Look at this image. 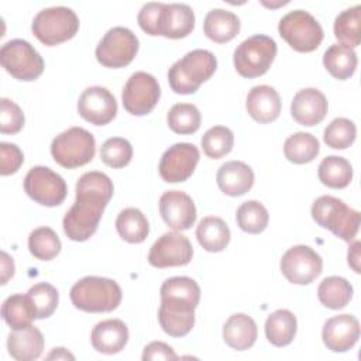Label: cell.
<instances>
[{
    "label": "cell",
    "instance_id": "6da1fadb",
    "mask_svg": "<svg viewBox=\"0 0 361 361\" xmlns=\"http://www.w3.org/2000/svg\"><path fill=\"white\" fill-rule=\"evenodd\" d=\"M111 179L99 171L83 173L76 183V200L63 216V231L72 241H86L97 230L104 207L111 199Z\"/></svg>",
    "mask_w": 361,
    "mask_h": 361
},
{
    "label": "cell",
    "instance_id": "7a4b0ae2",
    "mask_svg": "<svg viewBox=\"0 0 361 361\" xmlns=\"http://www.w3.org/2000/svg\"><path fill=\"white\" fill-rule=\"evenodd\" d=\"M216 68L217 59L210 51L193 49L169 68V86L178 94H192L212 78Z\"/></svg>",
    "mask_w": 361,
    "mask_h": 361
},
{
    "label": "cell",
    "instance_id": "3957f363",
    "mask_svg": "<svg viewBox=\"0 0 361 361\" xmlns=\"http://www.w3.org/2000/svg\"><path fill=\"white\" fill-rule=\"evenodd\" d=\"M71 300L79 310L104 313L116 310L121 302V289L110 278L85 276L71 288Z\"/></svg>",
    "mask_w": 361,
    "mask_h": 361
},
{
    "label": "cell",
    "instance_id": "277c9868",
    "mask_svg": "<svg viewBox=\"0 0 361 361\" xmlns=\"http://www.w3.org/2000/svg\"><path fill=\"white\" fill-rule=\"evenodd\" d=\"M312 217L336 237L350 243L360 228V213L334 196H320L312 204Z\"/></svg>",
    "mask_w": 361,
    "mask_h": 361
},
{
    "label": "cell",
    "instance_id": "5b68a950",
    "mask_svg": "<svg viewBox=\"0 0 361 361\" xmlns=\"http://www.w3.org/2000/svg\"><path fill=\"white\" fill-rule=\"evenodd\" d=\"M96 152L92 133L82 127H71L56 135L51 144L52 158L62 168L73 169L89 164Z\"/></svg>",
    "mask_w": 361,
    "mask_h": 361
},
{
    "label": "cell",
    "instance_id": "8992f818",
    "mask_svg": "<svg viewBox=\"0 0 361 361\" xmlns=\"http://www.w3.org/2000/svg\"><path fill=\"white\" fill-rule=\"evenodd\" d=\"M276 56V42L262 34L244 39L234 51V68L243 78L262 76L271 68Z\"/></svg>",
    "mask_w": 361,
    "mask_h": 361
},
{
    "label": "cell",
    "instance_id": "52a82bcc",
    "mask_svg": "<svg viewBox=\"0 0 361 361\" xmlns=\"http://www.w3.org/2000/svg\"><path fill=\"white\" fill-rule=\"evenodd\" d=\"M31 30L38 41L54 47L75 37L79 30V18L69 7H49L34 17Z\"/></svg>",
    "mask_w": 361,
    "mask_h": 361
},
{
    "label": "cell",
    "instance_id": "ba28073f",
    "mask_svg": "<svg viewBox=\"0 0 361 361\" xmlns=\"http://www.w3.org/2000/svg\"><path fill=\"white\" fill-rule=\"evenodd\" d=\"M279 35L298 52H312L323 41V28L319 21L305 10L285 14L278 24Z\"/></svg>",
    "mask_w": 361,
    "mask_h": 361
},
{
    "label": "cell",
    "instance_id": "9c48e42d",
    "mask_svg": "<svg viewBox=\"0 0 361 361\" xmlns=\"http://www.w3.org/2000/svg\"><path fill=\"white\" fill-rule=\"evenodd\" d=\"M1 66L16 79L30 82L44 72V59L25 39H11L0 48Z\"/></svg>",
    "mask_w": 361,
    "mask_h": 361
},
{
    "label": "cell",
    "instance_id": "30bf717a",
    "mask_svg": "<svg viewBox=\"0 0 361 361\" xmlns=\"http://www.w3.org/2000/svg\"><path fill=\"white\" fill-rule=\"evenodd\" d=\"M138 38L126 27L110 28L96 47V59L106 68H124L138 52Z\"/></svg>",
    "mask_w": 361,
    "mask_h": 361
},
{
    "label": "cell",
    "instance_id": "8fae6325",
    "mask_svg": "<svg viewBox=\"0 0 361 361\" xmlns=\"http://www.w3.org/2000/svg\"><path fill=\"white\" fill-rule=\"evenodd\" d=\"M25 193L37 203L48 207L59 206L66 197V182L48 166H32L24 178Z\"/></svg>",
    "mask_w": 361,
    "mask_h": 361
},
{
    "label": "cell",
    "instance_id": "7c38bea8",
    "mask_svg": "<svg viewBox=\"0 0 361 361\" xmlns=\"http://www.w3.org/2000/svg\"><path fill=\"white\" fill-rule=\"evenodd\" d=\"M161 97L158 80L147 72L133 73L123 87L124 109L133 116H145L152 111Z\"/></svg>",
    "mask_w": 361,
    "mask_h": 361
},
{
    "label": "cell",
    "instance_id": "4fadbf2b",
    "mask_svg": "<svg viewBox=\"0 0 361 361\" xmlns=\"http://www.w3.org/2000/svg\"><path fill=\"white\" fill-rule=\"evenodd\" d=\"M323 269L322 257L307 245L290 247L281 258L282 275L296 285L313 282Z\"/></svg>",
    "mask_w": 361,
    "mask_h": 361
},
{
    "label": "cell",
    "instance_id": "5bb4252c",
    "mask_svg": "<svg viewBox=\"0 0 361 361\" xmlns=\"http://www.w3.org/2000/svg\"><path fill=\"white\" fill-rule=\"evenodd\" d=\"M193 247L189 238L178 231L162 234L151 247L148 262L155 268L183 267L192 261Z\"/></svg>",
    "mask_w": 361,
    "mask_h": 361
},
{
    "label": "cell",
    "instance_id": "9a60e30c",
    "mask_svg": "<svg viewBox=\"0 0 361 361\" xmlns=\"http://www.w3.org/2000/svg\"><path fill=\"white\" fill-rule=\"evenodd\" d=\"M200 154L190 142H178L169 147L161 157L159 175L168 183L185 182L189 179L199 162Z\"/></svg>",
    "mask_w": 361,
    "mask_h": 361
},
{
    "label": "cell",
    "instance_id": "2e32d148",
    "mask_svg": "<svg viewBox=\"0 0 361 361\" xmlns=\"http://www.w3.org/2000/svg\"><path fill=\"white\" fill-rule=\"evenodd\" d=\"M78 113L90 124L106 126L117 114L116 97L106 87L90 86L79 96Z\"/></svg>",
    "mask_w": 361,
    "mask_h": 361
},
{
    "label": "cell",
    "instance_id": "e0dca14e",
    "mask_svg": "<svg viewBox=\"0 0 361 361\" xmlns=\"http://www.w3.org/2000/svg\"><path fill=\"white\" fill-rule=\"evenodd\" d=\"M196 307V305L180 298H161V306L158 310L161 329L171 337L186 336L195 324Z\"/></svg>",
    "mask_w": 361,
    "mask_h": 361
},
{
    "label": "cell",
    "instance_id": "ac0fdd59",
    "mask_svg": "<svg viewBox=\"0 0 361 361\" xmlns=\"http://www.w3.org/2000/svg\"><path fill=\"white\" fill-rule=\"evenodd\" d=\"M159 214L175 231L189 230L196 221V207L192 197L180 190H168L159 197Z\"/></svg>",
    "mask_w": 361,
    "mask_h": 361
},
{
    "label": "cell",
    "instance_id": "d6986e66",
    "mask_svg": "<svg viewBox=\"0 0 361 361\" xmlns=\"http://www.w3.org/2000/svg\"><path fill=\"white\" fill-rule=\"evenodd\" d=\"M322 338L324 345L334 353L351 350L360 338V322L353 314H337L326 320Z\"/></svg>",
    "mask_w": 361,
    "mask_h": 361
},
{
    "label": "cell",
    "instance_id": "ffe728a7",
    "mask_svg": "<svg viewBox=\"0 0 361 361\" xmlns=\"http://www.w3.org/2000/svg\"><path fill=\"white\" fill-rule=\"evenodd\" d=\"M329 110L326 96L314 87L299 90L290 103V114L293 120L306 127H312L323 121Z\"/></svg>",
    "mask_w": 361,
    "mask_h": 361
},
{
    "label": "cell",
    "instance_id": "44dd1931",
    "mask_svg": "<svg viewBox=\"0 0 361 361\" xmlns=\"http://www.w3.org/2000/svg\"><path fill=\"white\" fill-rule=\"evenodd\" d=\"M245 107L251 118L261 124H268L279 117L282 102L272 86L258 85L248 92Z\"/></svg>",
    "mask_w": 361,
    "mask_h": 361
},
{
    "label": "cell",
    "instance_id": "7402d4cb",
    "mask_svg": "<svg viewBox=\"0 0 361 361\" xmlns=\"http://www.w3.org/2000/svg\"><path fill=\"white\" fill-rule=\"evenodd\" d=\"M90 341L97 353L113 355L126 347L128 341V329L120 319H107L93 327Z\"/></svg>",
    "mask_w": 361,
    "mask_h": 361
},
{
    "label": "cell",
    "instance_id": "603a6c76",
    "mask_svg": "<svg viewBox=\"0 0 361 361\" xmlns=\"http://www.w3.org/2000/svg\"><path fill=\"white\" fill-rule=\"evenodd\" d=\"M216 180L224 195L243 196L254 185V172L241 161H228L219 168Z\"/></svg>",
    "mask_w": 361,
    "mask_h": 361
},
{
    "label": "cell",
    "instance_id": "cb8c5ba5",
    "mask_svg": "<svg viewBox=\"0 0 361 361\" xmlns=\"http://www.w3.org/2000/svg\"><path fill=\"white\" fill-rule=\"evenodd\" d=\"M7 350L17 361L37 360L44 350L42 333L32 324L13 330L7 337Z\"/></svg>",
    "mask_w": 361,
    "mask_h": 361
},
{
    "label": "cell",
    "instance_id": "d4e9b609",
    "mask_svg": "<svg viewBox=\"0 0 361 361\" xmlns=\"http://www.w3.org/2000/svg\"><path fill=\"white\" fill-rule=\"evenodd\" d=\"M258 336L257 323L245 313L231 314L223 326L224 343L237 351L248 350L254 345Z\"/></svg>",
    "mask_w": 361,
    "mask_h": 361
},
{
    "label": "cell",
    "instance_id": "484cf974",
    "mask_svg": "<svg viewBox=\"0 0 361 361\" xmlns=\"http://www.w3.org/2000/svg\"><path fill=\"white\" fill-rule=\"evenodd\" d=\"M195 28V14L188 4H164L161 35L165 38H185Z\"/></svg>",
    "mask_w": 361,
    "mask_h": 361
},
{
    "label": "cell",
    "instance_id": "4316f807",
    "mask_svg": "<svg viewBox=\"0 0 361 361\" xmlns=\"http://www.w3.org/2000/svg\"><path fill=\"white\" fill-rule=\"evenodd\" d=\"M203 30L209 39L224 44L235 38L240 32V18L231 11L213 8L204 17Z\"/></svg>",
    "mask_w": 361,
    "mask_h": 361
},
{
    "label": "cell",
    "instance_id": "83f0119b",
    "mask_svg": "<svg viewBox=\"0 0 361 361\" xmlns=\"http://www.w3.org/2000/svg\"><path fill=\"white\" fill-rule=\"evenodd\" d=\"M296 317L288 309H278L272 312L265 322V336L275 347H285L290 344L296 336Z\"/></svg>",
    "mask_w": 361,
    "mask_h": 361
},
{
    "label": "cell",
    "instance_id": "f1b7e54d",
    "mask_svg": "<svg viewBox=\"0 0 361 361\" xmlns=\"http://www.w3.org/2000/svg\"><path fill=\"white\" fill-rule=\"evenodd\" d=\"M196 238L203 250L219 252L230 243V228L220 217L207 216L199 221L196 227Z\"/></svg>",
    "mask_w": 361,
    "mask_h": 361
},
{
    "label": "cell",
    "instance_id": "f546056e",
    "mask_svg": "<svg viewBox=\"0 0 361 361\" xmlns=\"http://www.w3.org/2000/svg\"><path fill=\"white\" fill-rule=\"evenodd\" d=\"M1 316L13 330H18L30 326L37 319V312L28 293H14L3 302Z\"/></svg>",
    "mask_w": 361,
    "mask_h": 361
},
{
    "label": "cell",
    "instance_id": "4dcf8cb0",
    "mask_svg": "<svg viewBox=\"0 0 361 361\" xmlns=\"http://www.w3.org/2000/svg\"><path fill=\"white\" fill-rule=\"evenodd\" d=\"M116 228L124 241L130 244H140L148 237L149 223L141 210L127 207L118 213L116 219Z\"/></svg>",
    "mask_w": 361,
    "mask_h": 361
},
{
    "label": "cell",
    "instance_id": "1f68e13d",
    "mask_svg": "<svg viewBox=\"0 0 361 361\" xmlns=\"http://www.w3.org/2000/svg\"><path fill=\"white\" fill-rule=\"evenodd\" d=\"M357 63L358 59L355 51L340 44L329 47L323 55L324 68L333 78L338 80H345L351 78L355 72Z\"/></svg>",
    "mask_w": 361,
    "mask_h": 361
},
{
    "label": "cell",
    "instance_id": "d6a6232c",
    "mask_svg": "<svg viewBox=\"0 0 361 361\" xmlns=\"http://www.w3.org/2000/svg\"><path fill=\"white\" fill-rule=\"evenodd\" d=\"M317 175L323 185L333 189H344L353 179V166L343 157L329 155L320 162Z\"/></svg>",
    "mask_w": 361,
    "mask_h": 361
},
{
    "label": "cell",
    "instance_id": "836d02e7",
    "mask_svg": "<svg viewBox=\"0 0 361 361\" xmlns=\"http://www.w3.org/2000/svg\"><path fill=\"white\" fill-rule=\"evenodd\" d=\"M317 298L323 306L338 310L345 307L351 300L353 286L341 276H327L317 288Z\"/></svg>",
    "mask_w": 361,
    "mask_h": 361
},
{
    "label": "cell",
    "instance_id": "e575fe53",
    "mask_svg": "<svg viewBox=\"0 0 361 361\" xmlns=\"http://www.w3.org/2000/svg\"><path fill=\"white\" fill-rule=\"evenodd\" d=\"M334 37L347 48H355L361 41V6L341 11L334 20Z\"/></svg>",
    "mask_w": 361,
    "mask_h": 361
},
{
    "label": "cell",
    "instance_id": "d590c367",
    "mask_svg": "<svg viewBox=\"0 0 361 361\" xmlns=\"http://www.w3.org/2000/svg\"><path fill=\"white\" fill-rule=\"evenodd\" d=\"M320 151L317 138L309 133H295L289 135L283 144V154L293 164L312 162Z\"/></svg>",
    "mask_w": 361,
    "mask_h": 361
},
{
    "label": "cell",
    "instance_id": "8d00e7d4",
    "mask_svg": "<svg viewBox=\"0 0 361 361\" xmlns=\"http://www.w3.org/2000/svg\"><path fill=\"white\" fill-rule=\"evenodd\" d=\"M166 121L169 128L176 134H193L200 127L202 116L195 104L176 103L169 109Z\"/></svg>",
    "mask_w": 361,
    "mask_h": 361
},
{
    "label": "cell",
    "instance_id": "74e56055",
    "mask_svg": "<svg viewBox=\"0 0 361 361\" xmlns=\"http://www.w3.org/2000/svg\"><path fill=\"white\" fill-rule=\"evenodd\" d=\"M235 220L238 227L250 234L262 233L269 221V214L267 207L258 200L244 202L235 213Z\"/></svg>",
    "mask_w": 361,
    "mask_h": 361
},
{
    "label": "cell",
    "instance_id": "f35d334b",
    "mask_svg": "<svg viewBox=\"0 0 361 361\" xmlns=\"http://www.w3.org/2000/svg\"><path fill=\"white\" fill-rule=\"evenodd\" d=\"M28 250L37 259L51 261L61 251V240L52 228L38 227L30 233Z\"/></svg>",
    "mask_w": 361,
    "mask_h": 361
},
{
    "label": "cell",
    "instance_id": "ab89813d",
    "mask_svg": "<svg viewBox=\"0 0 361 361\" xmlns=\"http://www.w3.org/2000/svg\"><path fill=\"white\" fill-rule=\"evenodd\" d=\"M200 144L206 157L220 159L233 149L234 134L226 126H214L203 134Z\"/></svg>",
    "mask_w": 361,
    "mask_h": 361
},
{
    "label": "cell",
    "instance_id": "60d3db41",
    "mask_svg": "<svg viewBox=\"0 0 361 361\" xmlns=\"http://www.w3.org/2000/svg\"><path fill=\"white\" fill-rule=\"evenodd\" d=\"M357 135L355 124L344 117L334 118L326 128L323 134V140L327 147L334 149H345L348 148Z\"/></svg>",
    "mask_w": 361,
    "mask_h": 361
},
{
    "label": "cell",
    "instance_id": "b9f144b4",
    "mask_svg": "<svg viewBox=\"0 0 361 361\" xmlns=\"http://www.w3.org/2000/svg\"><path fill=\"white\" fill-rule=\"evenodd\" d=\"M100 158L103 164L110 168H124L133 158V147L126 138L111 137L103 142L100 148Z\"/></svg>",
    "mask_w": 361,
    "mask_h": 361
},
{
    "label": "cell",
    "instance_id": "7bdbcfd3",
    "mask_svg": "<svg viewBox=\"0 0 361 361\" xmlns=\"http://www.w3.org/2000/svg\"><path fill=\"white\" fill-rule=\"evenodd\" d=\"M27 293L34 303L37 319H47L56 310L59 295L56 288L52 286L51 283L48 282L35 283L28 289Z\"/></svg>",
    "mask_w": 361,
    "mask_h": 361
},
{
    "label": "cell",
    "instance_id": "ee69618b",
    "mask_svg": "<svg viewBox=\"0 0 361 361\" xmlns=\"http://www.w3.org/2000/svg\"><path fill=\"white\" fill-rule=\"evenodd\" d=\"M159 293H161V298L175 296V298L189 300L196 306L199 305V300H200V288L197 282L189 276L168 278L162 283Z\"/></svg>",
    "mask_w": 361,
    "mask_h": 361
},
{
    "label": "cell",
    "instance_id": "f6af8a7d",
    "mask_svg": "<svg viewBox=\"0 0 361 361\" xmlns=\"http://www.w3.org/2000/svg\"><path fill=\"white\" fill-rule=\"evenodd\" d=\"M24 113L10 99H0V133L1 134H17L24 127Z\"/></svg>",
    "mask_w": 361,
    "mask_h": 361
},
{
    "label": "cell",
    "instance_id": "bcb514c9",
    "mask_svg": "<svg viewBox=\"0 0 361 361\" xmlns=\"http://www.w3.org/2000/svg\"><path fill=\"white\" fill-rule=\"evenodd\" d=\"M165 3H147L141 7L137 21L141 30L149 35H161V20Z\"/></svg>",
    "mask_w": 361,
    "mask_h": 361
},
{
    "label": "cell",
    "instance_id": "7dc6e473",
    "mask_svg": "<svg viewBox=\"0 0 361 361\" xmlns=\"http://www.w3.org/2000/svg\"><path fill=\"white\" fill-rule=\"evenodd\" d=\"M24 162L23 151L11 142H0V173L3 176L16 173Z\"/></svg>",
    "mask_w": 361,
    "mask_h": 361
},
{
    "label": "cell",
    "instance_id": "c3c4849f",
    "mask_svg": "<svg viewBox=\"0 0 361 361\" xmlns=\"http://www.w3.org/2000/svg\"><path fill=\"white\" fill-rule=\"evenodd\" d=\"M142 360L151 361V360H178L176 353L164 341H152L148 345H145L142 351Z\"/></svg>",
    "mask_w": 361,
    "mask_h": 361
},
{
    "label": "cell",
    "instance_id": "681fc988",
    "mask_svg": "<svg viewBox=\"0 0 361 361\" xmlns=\"http://www.w3.org/2000/svg\"><path fill=\"white\" fill-rule=\"evenodd\" d=\"M14 261L6 251H1V285H6L7 281L14 275Z\"/></svg>",
    "mask_w": 361,
    "mask_h": 361
},
{
    "label": "cell",
    "instance_id": "f907efd6",
    "mask_svg": "<svg viewBox=\"0 0 361 361\" xmlns=\"http://www.w3.org/2000/svg\"><path fill=\"white\" fill-rule=\"evenodd\" d=\"M348 265L354 269V272L360 274V241H354L348 248Z\"/></svg>",
    "mask_w": 361,
    "mask_h": 361
},
{
    "label": "cell",
    "instance_id": "816d5d0a",
    "mask_svg": "<svg viewBox=\"0 0 361 361\" xmlns=\"http://www.w3.org/2000/svg\"><path fill=\"white\" fill-rule=\"evenodd\" d=\"M47 360H75V355L71 354L66 348L58 347L52 348V351L47 355Z\"/></svg>",
    "mask_w": 361,
    "mask_h": 361
}]
</instances>
